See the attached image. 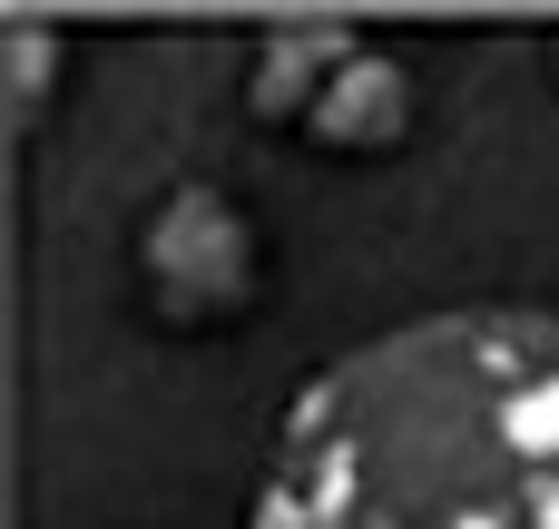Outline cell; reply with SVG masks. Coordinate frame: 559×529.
<instances>
[{
  "label": "cell",
  "instance_id": "cell-1",
  "mask_svg": "<svg viewBox=\"0 0 559 529\" xmlns=\"http://www.w3.org/2000/svg\"><path fill=\"white\" fill-rule=\"evenodd\" d=\"M255 529H559V324L452 314L334 363L275 442Z\"/></svg>",
  "mask_w": 559,
  "mask_h": 529
},
{
  "label": "cell",
  "instance_id": "cell-2",
  "mask_svg": "<svg viewBox=\"0 0 559 529\" xmlns=\"http://www.w3.org/2000/svg\"><path fill=\"white\" fill-rule=\"evenodd\" d=\"M147 265H157V285H167L177 304H226V294L246 285V226H236V206L206 196V187L167 196V216H157V236H147Z\"/></svg>",
  "mask_w": 559,
  "mask_h": 529
},
{
  "label": "cell",
  "instance_id": "cell-3",
  "mask_svg": "<svg viewBox=\"0 0 559 529\" xmlns=\"http://www.w3.org/2000/svg\"><path fill=\"white\" fill-rule=\"evenodd\" d=\"M314 118H324L334 147H383V137L403 128V69H393V59H344Z\"/></svg>",
  "mask_w": 559,
  "mask_h": 529
},
{
  "label": "cell",
  "instance_id": "cell-4",
  "mask_svg": "<svg viewBox=\"0 0 559 529\" xmlns=\"http://www.w3.org/2000/svg\"><path fill=\"white\" fill-rule=\"evenodd\" d=\"M314 59H334V69H344V59H354V49H344V29H334V20H285V29L265 39L255 108H295V98H305V79H314Z\"/></svg>",
  "mask_w": 559,
  "mask_h": 529
},
{
  "label": "cell",
  "instance_id": "cell-5",
  "mask_svg": "<svg viewBox=\"0 0 559 529\" xmlns=\"http://www.w3.org/2000/svg\"><path fill=\"white\" fill-rule=\"evenodd\" d=\"M10 88H20V98L49 88V29H39L29 10H10Z\"/></svg>",
  "mask_w": 559,
  "mask_h": 529
}]
</instances>
